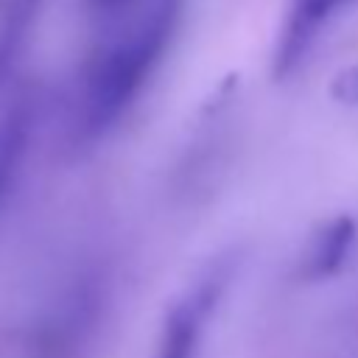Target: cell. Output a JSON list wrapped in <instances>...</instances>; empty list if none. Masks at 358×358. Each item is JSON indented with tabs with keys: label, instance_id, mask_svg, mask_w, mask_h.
Returning <instances> with one entry per match:
<instances>
[{
	"label": "cell",
	"instance_id": "cell-1",
	"mask_svg": "<svg viewBox=\"0 0 358 358\" xmlns=\"http://www.w3.org/2000/svg\"><path fill=\"white\" fill-rule=\"evenodd\" d=\"M176 25L179 3L162 0L95 62L84 87V123L90 131H103L126 115L171 48Z\"/></svg>",
	"mask_w": 358,
	"mask_h": 358
},
{
	"label": "cell",
	"instance_id": "cell-5",
	"mask_svg": "<svg viewBox=\"0 0 358 358\" xmlns=\"http://www.w3.org/2000/svg\"><path fill=\"white\" fill-rule=\"evenodd\" d=\"M90 3V8L92 11H115V8H120V6H126V3H131V0H87Z\"/></svg>",
	"mask_w": 358,
	"mask_h": 358
},
{
	"label": "cell",
	"instance_id": "cell-4",
	"mask_svg": "<svg viewBox=\"0 0 358 358\" xmlns=\"http://www.w3.org/2000/svg\"><path fill=\"white\" fill-rule=\"evenodd\" d=\"M31 123L34 117L25 103L14 106L0 123V210L6 207L8 193L14 190L22 173V162L31 143Z\"/></svg>",
	"mask_w": 358,
	"mask_h": 358
},
{
	"label": "cell",
	"instance_id": "cell-3",
	"mask_svg": "<svg viewBox=\"0 0 358 358\" xmlns=\"http://www.w3.org/2000/svg\"><path fill=\"white\" fill-rule=\"evenodd\" d=\"M207 308H210V294H193L190 299H182L165 319L157 358H196Z\"/></svg>",
	"mask_w": 358,
	"mask_h": 358
},
{
	"label": "cell",
	"instance_id": "cell-2",
	"mask_svg": "<svg viewBox=\"0 0 358 358\" xmlns=\"http://www.w3.org/2000/svg\"><path fill=\"white\" fill-rule=\"evenodd\" d=\"M350 0H294L285 28H282V42L277 50V64L288 70L319 36V28Z\"/></svg>",
	"mask_w": 358,
	"mask_h": 358
}]
</instances>
